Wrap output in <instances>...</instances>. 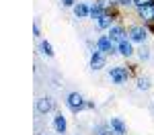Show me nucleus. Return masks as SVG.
<instances>
[{
  "mask_svg": "<svg viewBox=\"0 0 154 135\" xmlns=\"http://www.w3.org/2000/svg\"><path fill=\"white\" fill-rule=\"evenodd\" d=\"M117 53H119V55H123V57H131V55L136 53L134 43H131L128 37H125L123 41H119V43H117Z\"/></svg>",
  "mask_w": 154,
  "mask_h": 135,
  "instance_id": "9d476101",
  "label": "nucleus"
},
{
  "mask_svg": "<svg viewBox=\"0 0 154 135\" xmlns=\"http://www.w3.org/2000/svg\"><path fill=\"white\" fill-rule=\"evenodd\" d=\"M105 12H107L105 8H103V6H99V4L95 2V4H91V12H88V19H93V21L97 23V21H99V19H101V16H103Z\"/></svg>",
  "mask_w": 154,
  "mask_h": 135,
  "instance_id": "ddd939ff",
  "label": "nucleus"
},
{
  "mask_svg": "<svg viewBox=\"0 0 154 135\" xmlns=\"http://www.w3.org/2000/svg\"><path fill=\"white\" fill-rule=\"evenodd\" d=\"M33 35H35L37 39L41 37V29H39V21H35V23H33Z\"/></svg>",
  "mask_w": 154,
  "mask_h": 135,
  "instance_id": "412c9836",
  "label": "nucleus"
},
{
  "mask_svg": "<svg viewBox=\"0 0 154 135\" xmlns=\"http://www.w3.org/2000/svg\"><path fill=\"white\" fill-rule=\"evenodd\" d=\"M136 53H138V57L142 61H148L150 60V47L144 43V45H140V49H136Z\"/></svg>",
  "mask_w": 154,
  "mask_h": 135,
  "instance_id": "f3484780",
  "label": "nucleus"
},
{
  "mask_svg": "<svg viewBox=\"0 0 154 135\" xmlns=\"http://www.w3.org/2000/svg\"><path fill=\"white\" fill-rule=\"evenodd\" d=\"M136 86H138V90H150V86H152V82H150V78L148 76H138L136 78Z\"/></svg>",
  "mask_w": 154,
  "mask_h": 135,
  "instance_id": "2eb2a0df",
  "label": "nucleus"
},
{
  "mask_svg": "<svg viewBox=\"0 0 154 135\" xmlns=\"http://www.w3.org/2000/svg\"><path fill=\"white\" fill-rule=\"evenodd\" d=\"M74 14H76V19H88V12H91V4H86V2H78L74 8Z\"/></svg>",
  "mask_w": 154,
  "mask_h": 135,
  "instance_id": "f8f14e48",
  "label": "nucleus"
},
{
  "mask_svg": "<svg viewBox=\"0 0 154 135\" xmlns=\"http://www.w3.org/2000/svg\"><path fill=\"white\" fill-rule=\"evenodd\" d=\"M95 49L101 51V53H105V55H115V53H117V45H115L107 35H101L99 39H97ZM95 49H93V51H95Z\"/></svg>",
  "mask_w": 154,
  "mask_h": 135,
  "instance_id": "20e7f679",
  "label": "nucleus"
},
{
  "mask_svg": "<svg viewBox=\"0 0 154 135\" xmlns=\"http://www.w3.org/2000/svg\"><path fill=\"white\" fill-rule=\"evenodd\" d=\"M56 109V102H54V98L49 96H41L35 100V110L39 113V115H48V113H51V110Z\"/></svg>",
  "mask_w": 154,
  "mask_h": 135,
  "instance_id": "39448f33",
  "label": "nucleus"
},
{
  "mask_svg": "<svg viewBox=\"0 0 154 135\" xmlns=\"http://www.w3.org/2000/svg\"><path fill=\"white\" fill-rule=\"evenodd\" d=\"M95 135H115V131L111 129L109 123H101V125L95 127Z\"/></svg>",
  "mask_w": 154,
  "mask_h": 135,
  "instance_id": "dca6fc26",
  "label": "nucleus"
},
{
  "mask_svg": "<svg viewBox=\"0 0 154 135\" xmlns=\"http://www.w3.org/2000/svg\"><path fill=\"white\" fill-rule=\"evenodd\" d=\"M134 68H136V66H128V68H125V66H113V68H109V78H111V82L117 84V86L125 84L131 76H134Z\"/></svg>",
  "mask_w": 154,
  "mask_h": 135,
  "instance_id": "f257e3e1",
  "label": "nucleus"
},
{
  "mask_svg": "<svg viewBox=\"0 0 154 135\" xmlns=\"http://www.w3.org/2000/svg\"><path fill=\"white\" fill-rule=\"evenodd\" d=\"M146 4H154V0H134V6H136V8L146 6Z\"/></svg>",
  "mask_w": 154,
  "mask_h": 135,
  "instance_id": "aec40b11",
  "label": "nucleus"
},
{
  "mask_svg": "<svg viewBox=\"0 0 154 135\" xmlns=\"http://www.w3.org/2000/svg\"><path fill=\"white\" fill-rule=\"evenodd\" d=\"M128 39H130L131 43L144 45L146 39H148V29H146V25H131V27H128Z\"/></svg>",
  "mask_w": 154,
  "mask_h": 135,
  "instance_id": "f03ea898",
  "label": "nucleus"
},
{
  "mask_svg": "<svg viewBox=\"0 0 154 135\" xmlns=\"http://www.w3.org/2000/svg\"><path fill=\"white\" fill-rule=\"evenodd\" d=\"M54 129H56V133L64 135L68 131V121H66V117H64V113L58 110L56 115H54Z\"/></svg>",
  "mask_w": 154,
  "mask_h": 135,
  "instance_id": "6e6552de",
  "label": "nucleus"
},
{
  "mask_svg": "<svg viewBox=\"0 0 154 135\" xmlns=\"http://www.w3.org/2000/svg\"><path fill=\"white\" fill-rule=\"evenodd\" d=\"M105 66H107V55L95 49V51L91 53V68H93V70H103Z\"/></svg>",
  "mask_w": 154,
  "mask_h": 135,
  "instance_id": "1a4fd4ad",
  "label": "nucleus"
},
{
  "mask_svg": "<svg viewBox=\"0 0 154 135\" xmlns=\"http://www.w3.org/2000/svg\"><path fill=\"white\" fill-rule=\"evenodd\" d=\"M39 49H41V53H43L45 57H54V55H56V51H54V47H51V43H49L48 39H41Z\"/></svg>",
  "mask_w": 154,
  "mask_h": 135,
  "instance_id": "4468645a",
  "label": "nucleus"
},
{
  "mask_svg": "<svg viewBox=\"0 0 154 135\" xmlns=\"http://www.w3.org/2000/svg\"><path fill=\"white\" fill-rule=\"evenodd\" d=\"M138 12V16L144 21V25H150L154 23V4H146V6H140V8H136Z\"/></svg>",
  "mask_w": 154,
  "mask_h": 135,
  "instance_id": "0eeeda50",
  "label": "nucleus"
},
{
  "mask_svg": "<svg viewBox=\"0 0 154 135\" xmlns=\"http://www.w3.org/2000/svg\"><path fill=\"white\" fill-rule=\"evenodd\" d=\"M107 37H109V39H111V41L117 45L119 41H123V39L128 37V31H125V27H123V25L115 23L111 29H109V31H107Z\"/></svg>",
  "mask_w": 154,
  "mask_h": 135,
  "instance_id": "423d86ee",
  "label": "nucleus"
},
{
  "mask_svg": "<svg viewBox=\"0 0 154 135\" xmlns=\"http://www.w3.org/2000/svg\"><path fill=\"white\" fill-rule=\"evenodd\" d=\"M109 125H111V129L115 131V135H125V133H128V127H125V123L121 121L119 117H111Z\"/></svg>",
  "mask_w": 154,
  "mask_h": 135,
  "instance_id": "9b49d317",
  "label": "nucleus"
},
{
  "mask_svg": "<svg viewBox=\"0 0 154 135\" xmlns=\"http://www.w3.org/2000/svg\"><path fill=\"white\" fill-rule=\"evenodd\" d=\"M66 104H68V109L74 113V115H78V113H82L86 109V98L80 94V92H70L68 96H66Z\"/></svg>",
  "mask_w": 154,
  "mask_h": 135,
  "instance_id": "7ed1b4c3",
  "label": "nucleus"
},
{
  "mask_svg": "<svg viewBox=\"0 0 154 135\" xmlns=\"http://www.w3.org/2000/svg\"><path fill=\"white\" fill-rule=\"evenodd\" d=\"M115 6H121V8H130V6H134V0H115Z\"/></svg>",
  "mask_w": 154,
  "mask_h": 135,
  "instance_id": "a211bd4d",
  "label": "nucleus"
},
{
  "mask_svg": "<svg viewBox=\"0 0 154 135\" xmlns=\"http://www.w3.org/2000/svg\"><path fill=\"white\" fill-rule=\"evenodd\" d=\"M62 2V6H66V8H74L76 4H78V0H60Z\"/></svg>",
  "mask_w": 154,
  "mask_h": 135,
  "instance_id": "6ab92c4d",
  "label": "nucleus"
},
{
  "mask_svg": "<svg viewBox=\"0 0 154 135\" xmlns=\"http://www.w3.org/2000/svg\"><path fill=\"white\" fill-rule=\"evenodd\" d=\"M146 29H148V33H152V35H154V23H150V25H146Z\"/></svg>",
  "mask_w": 154,
  "mask_h": 135,
  "instance_id": "5701e85b",
  "label": "nucleus"
},
{
  "mask_svg": "<svg viewBox=\"0 0 154 135\" xmlns=\"http://www.w3.org/2000/svg\"><path fill=\"white\" fill-rule=\"evenodd\" d=\"M86 109H88V110H95V109H97L95 100H86Z\"/></svg>",
  "mask_w": 154,
  "mask_h": 135,
  "instance_id": "4be33fe9",
  "label": "nucleus"
}]
</instances>
